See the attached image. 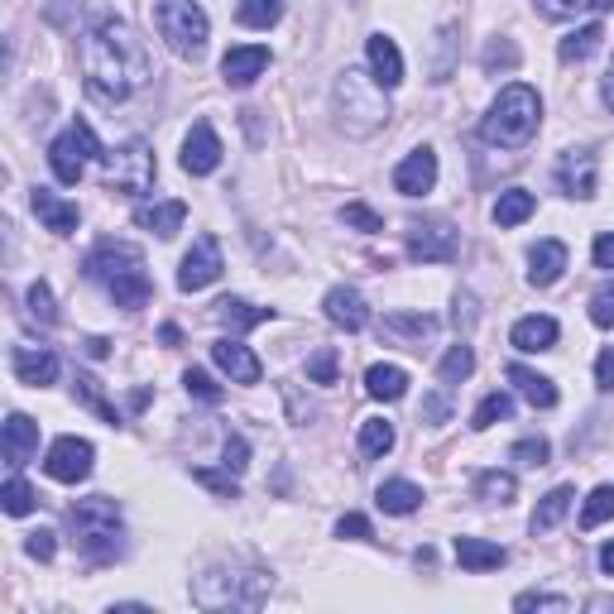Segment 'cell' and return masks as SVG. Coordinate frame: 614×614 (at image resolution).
<instances>
[{"instance_id": "obj_5", "label": "cell", "mask_w": 614, "mask_h": 614, "mask_svg": "<svg viewBox=\"0 0 614 614\" xmlns=\"http://www.w3.org/2000/svg\"><path fill=\"white\" fill-rule=\"evenodd\" d=\"M273 581L255 567H212L192 581V600L202 610H259L269 600Z\"/></svg>"}, {"instance_id": "obj_55", "label": "cell", "mask_w": 614, "mask_h": 614, "mask_svg": "<svg viewBox=\"0 0 614 614\" xmlns=\"http://www.w3.org/2000/svg\"><path fill=\"white\" fill-rule=\"evenodd\" d=\"M514 63H518V48L514 44H490L485 48V68L494 72V68H514Z\"/></svg>"}, {"instance_id": "obj_59", "label": "cell", "mask_w": 614, "mask_h": 614, "mask_svg": "<svg viewBox=\"0 0 614 614\" xmlns=\"http://www.w3.org/2000/svg\"><path fill=\"white\" fill-rule=\"evenodd\" d=\"M470 326V322H476V298H470V293H461V298H456V326Z\"/></svg>"}, {"instance_id": "obj_35", "label": "cell", "mask_w": 614, "mask_h": 614, "mask_svg": "<svg viewBox=\"0 0 614 614\" xmlns=\"http://www.w3.org/2000/svg\"><path fill=\"white\" fill-rule=\"evenodd\" d=\"M241 24L245 30H273L283 20V0H241Z\"/></svg>"}, {"instance_id": "obj_17", "label": "cell", "mask_w": 614, "mask_h": 614, "mask_svg": "<svg viewBox=\"0 0 614 614\" xmlns=\"http://www.w3.org/2000/svg\"><path fill=\"white\" fill-rule=\"evenodd\" d=\"M0 451H5L10 470H20L24 461H34V451H38V423H34V417L10 413L5 427H0Z\"/></svg>"}, {"instance_id": "obj_44", "label": "cell", "mask_w": 614, "mask_h": 614, "mask_svg": "<svg viewBox=\"0 0 614 614\" xmlns=\"http://www.w3.org/2000/svg\"><path fill=\"white\" fill-rule=\"evenodd\" d=\"M433 317H403V312H394V317H384V332H394L403 336V342H423L427 332H433Z\"/></svg>"}, {"instance_id": "obj_6", "label": "cell", "mask_w": 614, "mask_h": 614, "mask_svg": "<svg viewBox=\"0 0 614 614\" xmlns=\"http://www.w3.org/2000/svg\"><path fill=\"white\" fill-rule=\"evenodd\" d=\"M380 77L375 72H360V68H346L336 77V115H342L346 135H370L389 121V101H384Z\"/></svg>"}, {"instance_id": "obj_12", "label": "cell", "mask_w": 614, "mask_h": 614, "mask_svg": "<svg viewBox=\"0 0 614 614\" xmlns=\"http://www.w3.org/2000/svg\"><path fill=\"white\" fill-rule=\"evenodd\" d=\"M91 442L87 437H58L54 447H48L44 456V470L54 480H63V485H77V480H87L91 476Z\"/></svg>"}, {"instance_id": "obj_51", "label": "cell", "mask_w": 614, "mask_h": 614, "mask_svg": "<svg viewBox=\"0 0 614 614\" xmlns=\"http://www.w3.org/2000/svg\"><path fill=\"white\" fill-rule=\"evenodd\" d=\"M24 552H30L34 561H54V552H58V533H54V528L30 533V538H24Z\"/></svg>"}, {"instance_id": "obj_3", "label": "cell", "mask_w": 614, "mask_h": 614, "mask_svg": "<svg viewBox=\"0 0 614 614\" xmlns=\"http://www.w3.org/2000/svg\"><path fill=\"white\" fill-rule=\"evenodd\" d=\"M538 121H543V97L528 82H509L494 97V107L480 115V139L500 149H524L538 135Z\"/></svg>"}, {"instance_id": "obj_48", "label": "cell", "mask_w": 614, "mask_h": 614, "mask_svg": "<svg viewBox=\"0 0 614 614\" xmlns=\"http://www.w3.org/2000/svg\"><path fill=\"white\" fill-rule=\"evenodd\" d=\"M308 380L312 384H336V350L332 346H322L317 356L308 360Z\"/></svg>"}, {"instance_id": "obj_1", "label": "cell", "mask_w": 614, "mask_h": 614, "mask_svg": "<svg viewBox=\"0 0 614 614\" xmlns=\"http://www.w3.org/2000/svg\"><path fill=\"white\" fill-rule=\"evenodd\" d=\"M82 72L87 91L97 101H125L149 82V54L145 38L130 30L125 20H101L97 30L82 38Z\"/></svg>"}, {"instance_id": "obj_34", "label": "cell", "mask_w": 614, "mask_h": 614, "mask_svg": "<svg viewBox=\"0 0 614 614\" xmlns=\"http://www.w3.org/2000/svg\"><path fill=\"white\" fill-rule=\"evenodd\" d=\"M514 476L509 470H480L476 476V500H485V504H514Z\"/></svg>"}, {"instance_id": "obj_33", "label": "cell", "mask_w": 614, "mask_h": 614, "mask_svg": "<svg viewBox=\"0 0 614 614\" xmlns=\"http://www.w3.org/2000/svg\"><path fill=\"white\" fill-rule=\"evenodd\" d=\"M600 44H605V24L595 20V24H585V30H577V34H567V38H561V48H557V54H561V63H585Z\"/></svg>"}, {"instance_id": "obj_57", "label": "cell", "mask_w": 614, "mask_h": 614, "mask_svg": "<svg viewBox=\"0 0 614 614\" xmlns=\"http://www.w3.org/2000/svg\"><path fill=\"white\" fill-rule=\"evenodd\" d=\"M447 413H451V403L442 399V394H427V399H423V417H427L433 427H437V423H447Z\"/></svg>"}, {"instance_id": "obj_20", "label": "cell", "mask_w": 614, "mask_h": 614, "mask_svg": "<svg viewBox=\"0 0 614 614\" xmlns=\"http://www.w3.org/2000/svg\"><path fill=\"white\" fill-rule=\"evenodd\" d=\"M269 68V48L265 44H235L226 58H221V77L231 87H250L259 72Z\"/></svg>"}, {"instance_id": "obj_31", "label": "cell", "mask_w": 614, "mask_h": 614, "mask_svg": "<svg viewBox=\"0 0 614 614\" xmlns=\"http://www.w3.org/2000/svg\"><path fill=\"white\" fill-rule=\"evenodd\" d=\"M375 504L384 509V514H417L423 509V490L413 485V480H384L380 494H375Z\"/></svg>"}, {"instance_id": "obj_29", "label": "cell", "mask_w": 614, "mask_h": 614, "mask_svg": "<svg viewBox=\"0 0 614 614\" xmlns=\"http://www.w3.org/2000/svg\"><path fill=\"white\" fill-rule=\"evenodd\" d=\"M273 317V308H255L245 298H221L216 303V322L231 326V332H250V326H265Z\"/></svg>"}, {"instance_id": "obj_49", "label": "cell", "mask_w": 614, "mask_h": 614, "mask_svg": "<svg viewBox=\"0 0 614 614\" xmlns=\"http://www.w3.org/2000/svg\"><path fill=\"white\" fill-rule=\"evenodd\" d=\"M192 480L198 485H206V490H216V494H226V500H235V470H192Z\"/></svg>"}, {"instance_id": "obj_2", "label": "cell", "mask_w": 614, "mask_h": 614, "mask_svg": "<svg viewBox=\"0 0 614 614\" xmlns=\"http://www.w3.org/2000/svg\"><path fill=\"white\" fill-rule=\"evenodd\" d=\"M82 273L87 279H97V283H107L115 308H125V312H139L149 303V293H154V283L145 273V255H139L135 245H121V241L97 245V250L87 255Z\"/></svg>"}, {"instance_id": "obj_54", "label": "cell", "mask_w": 614, "mask_h": 614, "mask_svg": "<svg viewBox=\"0 0 614 614\" xmlns=\"http://www.w3.org/2000/svg\"><path fill=\"white\" fill-rule=\"evenodd\" d=\"M514 610H571L567 595H547V591H524L514 600Z\"/></svg>"}, {"instance_id": "obj_4", "label": "cell", "mask_w": 614, "mask_h": 614, "mask_svg": "<svg viewBox=\"0 0 614 614\" xmlns=\"http://www.w3.org/2000/svg\"><path fill=\"white\" fill-rule=\"evenodd\" d=\"M68 533L77 543V552L87 561H115L125 552V518L121 504L107 500V494H91V500H77L68 509Z\"/></svg>"}, {"instance_id": "obj_21", "label": "cell", "mask_w": 614, "mask_h": 614, "mask_svg": "<svg viewBox=\"0 0 614 614\" xmlns=\"http://www.w3.org/2000/svg\"><path fill=\"white\" fill-rule=\"evenodd\" d=\"M365 58H370V72L380 77V87L394 91L403 82V54H399V44L389 34H370V38H365Z\"/></svg>"}, {"instance_id": "obj_24", "label": "cell", "mask_w": 614, "mask_h": 614, "mask_svg": "<svg viewBox=\"0 0 614 614\" xmlns=\"http://www.w3.org/2000/svg\"><path fill=\"white\" fill-rule=\"evenodd\" d=\"M561 336V326L552 317H518L514 332H509V342H514L524 356H543V350H552Z\"/></svg>"}, {"instance_id": "obj_16", "label": "cell", "mask_w": 614, "mask_h": 614, "mask_svg": "<svg viewBox=\"0 0 614 614\" xmlns=\"http://www.w3.org/2000/svg\"><path fill=\"white\" fill-rule=\"evenodd\" d=\"M394 188L403 192V198H423V192H433L437 188V154L427 145H417L409 159L394 168Z\"/></svg>"}, {"instance_id": "obj_52", "label": "cell", "mask_w": 614, "mask_h": 614, "mask_svg": "<svg viewBox=\"0 0 614 614\" xmlns=\"http://www.w3.org/2000/svg\"><path fill=\"white\" fill-rule=\"evenodd\" d=\"M221 466L235 470V476H241V470L250 466V447H245V437H241V433H231V437H226V447H221Z\"/></svg>"}, {"instance_id": "obj_43", "label": "cell", "mask_w": 614, "mask_h": 614, "mask_svg": "<svg viewBox=\"0 0 614 614\" xmlns=\"http://www.w3.org/2000/svg\"><path fill=\"white\" fill-rule=\"evenodd\" d=\"M24 303H30V317H34L38 326H54V322H58L54 293H48V283H44V279H38V283H30V293H24Z\"/></svg>"}, {"instance_id": "obj_56", "label": "cell", "mask_w": 614, "mask_h": 614, "mask_svg": "<svg viewBox=\"0 0 614 614\" xmlns=\"http://www.w3.org/2000/svg\"><path fill=\"white\" fill-rule=\"evenodd\" d=\"M595 389H614V346L595 356Z\"/></svg>"}, {"instance_id": "obj_14", "label": "cell", "mask_w": 614, "mask_h": 614, "mask_svg": "<svg viewBox=\"0 0 614 614\" xmlns=\"http://www.w3.org/2000/svg\"><path fill=\"white\" fill-rule=\"evenodd\" d=\"M557 188L567 192V198H581L591 202L595 198V154L591 149H567L557 164Z\"/></svg>"}, {"instance_id": "obj_62", "label": "cell", "mask_w": 614, "mask_h": 614, "mask_svg": "<svg viewBox=\"0 0 614 614\" xmlns=\"http://www.w3.org/2000/svg\"><path fill=\"white\" fill-rule=\"evenodd\" d=\"M87 356L101 360V356H107V342H101V336H91V342H87Z\"/></svg>"}, {"instance_id": "obj_19", "label": "cell", "mask_w": 614, "mask_h": 614, "mask_svg": "<svg viewBox=\"0 0 614 614\" xmlns=\"http://www.w3.org/2000/svg\"><path fill=\"white\" fill-rule=\"evenodd\" d=\"M322 308H326V322L342 326V332H360V326L370 322V308H365L360 289H350V283H336V289L322 298Z\"/></svg>"}, {"instance_id": "obj_50", "label": "cell", "mask_w": 614, "mask_h": 614, "mask_svg": "<svg viewBox=\"0 0 614 614\" xmlns=\"http://www.w3.org/2000/svg\"><path fill=\"white\" fill-rule=\"evenodd\" d=\"M336 538H350V543H375V528L365 514H346L336 518Z\"/></svg>"}, {"instance_id": "obj_7", "label": "cell", "mask_w": 614, "mask_h": 614, "mask_svg": "<svg viewBox=\"0 0 614 614\" xmlns=\"http://www.w3.org/2000/svg\"><path fill=\"white\" fill-rule=\"evenodd\" d=\"M154 30L178 58H202L212 20L198 0H154Z\"/></svg>"}, {"instance_id": "obj_23", "label": "cell", "mask_w": 614, "mask_h": 614, "mask_svg": "<svg viewBox=\"0 0 614 614\" xmlns=\"http://www.w3.org/2000/svg\"><path fill=\"white\" fill-rule=\"evenodd\" d=\"M34 212H38V221H44L54 235H72L77 231V221H82V212H77V202H68V198H58V192H48V188H34Z\"/></svg>"}, {"instance_id": "obj_27", "label": "cell", "mask_w": 614, "mask_h": 614, "mask_svg": "<svg viewBox=\"0 0 614 614\" xmlns=\"http://www.w3.org/2000/svg\"><path fill=\"white\" fill-rule=\"evenodd\" d=\"M135 221L145 231H154V235H178L182 231V221H188V202H154V206H139L135 212Z\"/></svg>"}, {"instance_id": "obj_18", "label": "cell", "mask_w": 614, "mask_h": 614, "mask_svg": "<svg viewBox=\"0 0 614 614\" xmlns=\"http://www.w3.org/2000/svg\"><path fill=\"white\" fill-rule=\"evenodd\" d=\"M212 360L231 375L235 384H259V375H265L259 356H255V350L245 346V342H235V336H221V342L212 346Z\"/></svg>"}, {"instance_id": "obj_26", "label": "cell", "mask_w": 614, "mask_h": 614, "mask_svg": "<svg viewBox=\"0 0 614 614\" xmlns=\"http://www.w3.org/2000/svg\"><path fill=\"white\" fill-rule=\"evenodd\" d=\"M456 561H461L466 571H500L509 552L500 543H485V538H456Z\"/></svg>"}, {"instance_id": "obj_46", "label": "cell", "mask_w": 614, "mask_h": 614, "mask_svg": "<svg viewBox=\"0 0 614 614\" xmlns=\"http://www.w3.org/2000/svg\"><path fill=\"white\" fill-rule=\"evenodd\" d=\"M342 221H346V226H356V231H365V235L384 231V216H380V212H370L365 202H346V206H342Z\"/></svg>"}, {"instance_id": "obj_11", "label": "cell", "mask_w": 614, "mask_h": 614, "mask_svg": "<svg viewBox=\"0 0 614 614\" xmlns=\"http://www.w3.org/2000/svg\"><path fill=\"white\" fill-rule=\"evenodd\" d=\"M461 250V235L451 221H413L409 226V255L417 265H447Z\"/></svg>"}, {"instance_id": "obj_47", "label": "cell", "mask_w": 614, "mask_h": 614, "mask_svg": "<svg viewBox=\"0 0 614 614\" xmlns=\"http://www.w3.org/2000/svg\"><path fill=\"white\" fill-rule=\"evenodd\" d=\"M547 456H552V447H547L543 437H524V442H514L509 461H518V466H547Z\"/></svg>"}, {"instance_id": "obj_61", "label": "cell", "mask_w": 614, "mask_h": 614, "mask_svg": "<svg viewBox=\"0 0 614 614\" xmlns=\"http://www.w3.org/2000/svg\"><path fill=\"white\" fill-rule=\"evenodd\" d=\"M605 107L614 111V63H610V72H605Z\"/></svg>"}, {"instance_id": "obj_37", "label": "cell", "mask_w": 614, "mask_h": 614, "mask_svg": "<svg viewBox=\"0 0 614 614\" xmlns=\"http://www.w3.org/2000/svg\"><path fill=\"white\" fill-rule=\"evenodd\" d=\"M509 413H514V399H509L504 389H494V394H485V399H480V409L470 413V427H476V433H485V427L504 423Z\"/></svg>"}, {"instance_id": "obj_58", "label": "cell", "mask_w": 614, "mask_h": 614, "mask_svg": "<svg viewBox=\"0 0 614 614\" xmlns=\"http://www.w3.org/2000/svg\"><path fill=\"white\" fill-rule=\"evenodd\" d=\"M591 259H595V269H614V235H600L591 245Z\"/></svg>"}, {"instance_id": "obj_22", "label": "cell", "mask_w": 614, "mask_h": 614, "mask_svg": "<svg viewBox=\"0 0 614 614\" xmlns=\"http://www.w3.org/2000/svg\"><path fill=\"white\" fill-rule=\"evenodd\" d=\"M561 269H567V245L561 241H538L528 250V283L533 289H552L561 279Z\"/></svg>"}, {"instance_id": "obj_40", "label": "cell", "mask_w": 614, "mask_h": 614, "mask_svg": "<svg viewBox=\"0 0 614 614\" xmlns=\"http://www.w3.org/2000/svg\"><path fill=\"white\" fill-rule=\"evenodd\" d=\"M72 389H77V399H82L87 403V409H97L101 417H107V423L115 427V423H121V409H115V403H107V394H101V384L97 380H91V375H77V380H72Z\"/></svg>"}, {"instance_id": "obj_32", "label": "cell", "mask_w": 614, "mask_h": 614, "mask_svg": "<svg viewBox=\"0 0 614 614\" xmlns=\"http://www.w3.org/2000/svg\"><path fill=\"white\" fill-rule=\"evenodd\" d=\"M538 212V198H533L528 188H509L500 192V202H494V226H524V221Z\"/></svg>"}, {"instance_id": "obj_30", "label": "cell", "mask_w": 614, "mask_h": 614, "mask_svg": "<svg viewBox=\"0 0 614 614\" xmlns=\"http://www.w3.org/2000/svg\"><path fill=\"white\" fill-rule=\"evenodd\" d=\"M571 500H577V490H571V485H557V490H547V494H543V504L533 509L528 528H533V533H552V528L561 524V518H567Z\"/></svg>"}, {"instance_id": "obj_60", "label": "cell", "mask_w": 614, "mask_h": 614, "mask_svg": "<svg viewBox=\"0 0 614 614\" xmlns=\"http://www.w3.org/2000/svg\"><path fill=\"white\" fill-rule=\"evenodd\" d=\"M600 571H605V577H614V538L600 547Z\"/></svg>"}, {"instance_id": "obj_9", "label": "cell", "mask_w": 614, "mask_h": 614, "mask_svg": "<svg viewBox=\"0 0 614 614\" xmlns=\"http://www.w3.org/2000/svg\"><path fill=\"white\" fill-rule=\"evenodd\" d=\"M91 159H107V154H101V139H97V130H91L87 121H72V125L54 139V145H48V164H54L58 182H68V188L87 174Z\"/></svg>"}, {"instance_id": "obj_53", "label": "cell", "mask_w": 614, "mask_h": 614, "mask_svg": "<svg viewBox=\"0 0 614 614\" xmlns=\"http://www.w3.org/2000/svg\"><path fill=\"white\" fill-rule=\"evenodd\" d=\"M591 322L595 326H614V283H600L591 298Z\"/></svg>"}, {"instance_id": "obj_45", "label": "cell", "mask_w": 614, "mask_h": 614, "mask_svg": "<svg viewBox=\"0 0 614 614\" xmlns=\"http://www.w3.org/2000/svg\"><path fill=\"white\" fill-rule=\"evenodd\" d=\"M182 384H188V394L198 403H221V399H226V389H221L206 370H188V375H182Z\"/></svg>"}, {"instance_id": "obj_15", "label": "cell", "mask_w": 614, "mask_h": 614, "mask_svg": "<svg viewBox=\"0 0 614 614\" xmlns=\"http://www.w3.org/2000/svg\"><path fill=\"white\" fill-rule=\"evenodd\" d=\"M10 370H15L20 384L44 389V384L58 380V356L48 346H15V350H10Z\"/></svg>"}, {"instance_id": "obj_8", "label": "cell", "mask_w": 614, "mask_h": 614, "mask_svg": "<svg viewBox=\"0 0 614 614\" xmlns=\"http://www.w3.org/2000/svg\"><path fill=\"white\" fill-rule=\"evenodd\" d=\"M154 149L145 139H130L115 154H107V168H101V182H107L111 192H121V198H145L154 188Z\"/></svg>"}, {"instance_id": "obj_10", "label": "cell", "mask_w": 614, "mask_h": 614, "mask_svg": "<svg viewBox=\"0 0 614 614\" xmlns=\"http://www.w3.org/2000/svg\"><path fill=\"white\" fill-rule=\"evenodd\" d=\"M221 269H226V259H221V245H216V235H198L192 241V250L182 255V265H178V289L182 293H202V289H212V283L221 279Z\"/></svg>"}, {"instance_id": "obj_25", "label": "cell", "mask_w": 614, "mask_h": 614, "mask_svg": "<svg viewBox=\"0 0 614 614\" xmlns=\"http://www.w3.org/2000/svg\"><path fill=\"white\" fill-rule=\"evenodd\" d=\"M509 384L524 394L533 409H557V384L547 380V375H538V370H528V365H509Z\"/></svg>"}, {"instance_id": "obj_13", "label": "cell", "mask_w": 614, "mask_h": 614, "mask_svg": "<svg viewBox=\"0 0 614 614\" xmlns=\"http://www.w3.org/2000/svg\"><path fill=\"white\" fill-rule=\"evenodd\" d=\"M221 139H216V130L198 121L188 130V139H182V174H192V178H206V174H216L221 168Z\"/></svg>"}, {"instance_id": "obj_42", "label": "cell", "mask_w": 614, "mask_h": 614, "mask_svg": "<svg viewBox=\"0 0 614 614\" xmlns=\"http://www.w3.org/2000/svg\"><path fill=\"white\" fill-rule=\"evenodd\" d=\"M538 10L547 20H571L577 10H595V15L600 10H614V0H538Z\"/></svg>"}, {"instance_id": "obj_36", "label": "cell", "mask_w": 614, "mask_h": 614, "mask_svg": "<svg viewBox=\"0 0 614 614\" xmlns=\"http://www.w3.org/2000/svg\"><path fill=\"white\" fill-rule=\"evenodd\" d=\"M470 370H476V350H470L466 342H456L447 356H442V365H437L442 384H461V380H470Z\"/></svg>"}, {"instance_id": "obj_28", "label": "cell", "mask_w": 614, "mask_h": 614, "mask_svg": "<svg viewBox=\"0 0 614 614\" xmlns=\"http://www.w3.org/2000/svg\"><path fill=\"white\" fill-rule=\"evenodd\" d=\"M365 394L380 399V403H394L409 394V375H403L399 365H370V370H365Z\"/></svg>"}, {"instance_id": "obj_41", "label": "cell", "mask_w": 614, "mask_h": 614, "mask_svg": "<svg viewBox=\"0 0 614 614\" xmlns=\"http://www.w3.org/2000/svg\"><path fill=\"white\" fill-rule=\"evenodd\" d=\"M610 518H614V485H595L591 500L581 509V528H600V524H610Z\"/></svg>"}, {"instance_id": "obj_38", "label": "cell", "mask_w": 614, "mask_h": 614, "mask_svg": "<svg viewBox=\"0 0 614 614\" xmlns=\"http://www.w3.org/2000/svg\"><path fill=\"white\" fill-rule=\"evenodd\" d=\"M0 504H5V514H10V518H24V514H30V509L38 504V490L30 485V480L10 476V480H5V490H0Z\"/></svg>"}, {"instance_id": "obj_39", "label": "cell", "mask_w": 614, "mask_h": 614, "mask_svg": "<svg viewBox=\"0 0 614 614\" xmlns=\"http://www.w3.org/2000/svg\"><path fill=\"white\" fill-rule=\"evenodd\" d=\"M360 451H365V456L394 451V423H384V417H365V427H360Z\"/></svg>"}]
</instances>
